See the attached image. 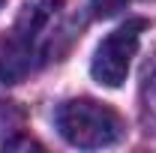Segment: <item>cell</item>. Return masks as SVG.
Masks as SVG:
<instances>
[{"instance_id": "cell-1", "label": "cell", "mask_w": 156, "mask_h": 153, "mask_svg": "<svg viewBox=\"0 0 156 153\" xmlns=\"http://www.w3.org/2000/svg\"><path fill=\"white\" fill-rule=\"evenodd\" d=\"M57 129L60 135L81 150H96V147H111L117 144L126 123L111 105L96 102V99H69L57 111Z\"/></svg>"}, {"instance_id": "cell-2", "label": "cell", "mask_w": 156, "mask_h": 153, "mask_svg": "<svg viewBox=\"0 0 156 153\" xmlns=\"http://www.w3.org/2000/svg\"><path fill=\"white\" fill-rule=\"evenodd\" d=\"M144 30H147V21L144 18H129L126 24H120L114 33H108L99 42L96 54H93V63H90V72H93V78L99 84L120 87L126 81Z\"/></svg>"}, {"instance_id": "cell-5", "label": "cell", "mask_w": 156, "mask_h": 153, "mask_svg": "<svg viewBox=\"0 0 156 153\" xmlns=\"http://www.w3.org/2000/svg\"><path fill=\"white\" fill-rule=\"evenodd\" d=\"M144 99H147V108L153 105L156 111V60L147 63V69H144Z\"/></svg>"}, {"instance_id": "cell-4", "label": "cell", "mask_w": 156, "mask_h": 153, "mask_svg": "<svg viewBox=\"0 0 156 153\" xmlns=\"http://www.w3.org/2000/svg\"><path fill=\"white\" fill-rule=\"evenodd\" d=\"M24 126V111L15 102H3L0 99V135L3 132H18Z\"/></svg>"}, {"instance_id": "cell-8", "label": "cell", "mask_w": 156, "mask_h": 153, "mask_svg": "<svg viewBox=\"0 0 156 153\" xmlns=\"http://www.w3.org/2000/svg\"><path fill=\"white\" fill-rule=\"evenodd\" d=\"M3 3H6V0H0V6H3Z\"/></svg>"}, {"instance_id": "cell-3", "label": "cell", "mask_w": 156, "mask_h": 153, "mask_svg": "<svg viewBox=\"0 0 156 153\" xmlns=\"http://www.w3.org/2000/svg\"><path fill=\"white\" fill-rule=\"evenodd\" d=\"M33 66V45L18 30L12 36H0V81L15 84Z\"/></svg>"}, {"instance_id": "cell-6", "label": "cell", "mask_w": 156, "mask_h": 153, "mask_svg": "<svg viewBox=\"0 0 156 153\" xmlns=\"http://www.w3.org/2000/svg\"><path fill=\"white\" fill-rule=\"evenodd\" d=\"M90 3H93V9H96L99 18H111V15H117L120 9H126L129 0H90Z\"/></svg>"}, {"instance_id": "cell-7", "label": "cell", "mask_w": 156, "mask_h": 153, "mask_svg": "<svg viewBox=\"0 0 156 153\" xmlns=\"http://www.w3.org/2000/svg\"><path fill=\"white\" fill-rule=\"evenodd\" d=\"M3 150H42V144L33 141V138H27V135H18V138H6Z\"/></svg>"}]
</instances>
